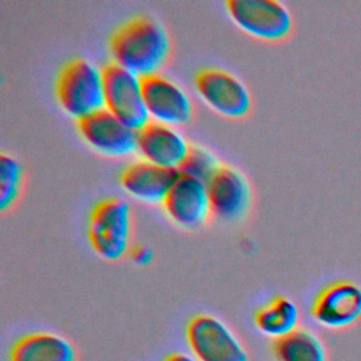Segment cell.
Returning a JSON list of instances; mask_svg holds the SVG:
<instances>
[{"label":"cell","instance_id":"obj_9","mask_svg":"<svg viewBox=\"0 0 361 361\" xmlns=\"http://www.w3.org/2000/svg\"><path fill=\"white\" fill-rule=\"evenodd\" d=\"M212 216L221 223H238L251 207L252 190L248 179L237 168L221 165L207 182Z\"/></svg>","mask_w":361,"mask_h":361},{"label":"cell","instance_id":"obj_11","mask_svg":"<svg viewBox=\"0 0 361 361\" xmlns=\"http://www.w3.org/2000/svg\"><path fill=\"white\" fill-rule=\"evenodd\" d=\"M141 79L145 107L151 121L171 127L183 126L190 121L193 104L180 85L161 73Z\"/></svg>","mask_w":361,"mask_h":361},{"label":"cell","instance_id":"obj_14","mask_svg":"<svg viewBox=\"0 0 361 361\" xmlns=\"http://www.w3.org/2000/svg\"><path fill=\"white\" fill-rule=\"evenodd\" d=\"M179 171L166 169L144 159L128 164L120 173V185L131 197L148 204H162Z\"/></svg>","mask_w":361,"mask_h":361},{"label":"cell","instance_id":"obj_7","mask_svg":"<svg viewBox=\"0 0 361 361\" xmlns=\"http://www.w3.org/2000/svg\"><path fill=\"white\" fill-rule=\"evenodd\" d=\"M195 86L202 100L223 117L243 118L251 110L252 100L248 87L224 69H202L195 76Z\"/></svg>","mask_w":361,"mask_h":361},{"label":"cell","instance_id":"obj_10","mask_svg":"<svg viewBox=\"0 0 361 361\" xmlns=\"http://www.w3.org/2000/svg\"><path fill=\"white\" fill-rule=\"evenodd\" d=\"M313 320L330 330H343L361 319V286L340 279L324 286L310 309Z\"/></svg>","mask_w":361,"mask_h":361},{"label":"cell","instance_id":"obj_3","mask_svg":"<svg viewBox=\"0 0 361 361\" xmlns=\"http://www.w3.org/2000/svg\"><path fill=\"white\" fill-rule=\"evenodd\" d=\"M133 213L121 197H106L94 204L87 223L93 251L107 261H117L131 251Z\"/></svg>","mask_w":361,"mask_h":361},{"label":"cell","instance_id":"obj_1","mask_svg":"<svg viewBox=\"0 0 361 361\" xmlns=\"http://www.w3.org/2000/svg\"><path fill=\"white\" fill-rule=\"evenodd\" d=\"M111 62L145 78L159 73L171 54V37L164 24L151 16H135L110 37Z\"/></svg>","mask_w":361,"mask_h":361},{"label":"cell","instance_id":"obj_13","mask_svg":"<svg viewBox=\"0 0 361 361\" xmlns=\"http://www.w3.org/2000/svg\"><path fill=\"white\" fill-rule=\"evenodd\" d=\"M190 151L185 135L171 126L148 121L137 131V154L140 159L166 169H179Z\"/></svg>","mask_w":361,"mask_h":361},{"label":"cell","instance_id":"obj_15","mask_svg":"<svg viewBox=\"0 0 361 361\" xmlns=\"http://www.w3.org/2000/svg\"><path fill=\"white\" fill-rule=\"evenodd\" d=\"M8 361H76V350L63 336L35 331L21 336L11 345Z\"/></svg>","mask_w":361,"mask_h":361},{"label":"cell","instance_id":"obj_16","mask_svg":"<svg viewBox=\"0 0 361 361\" xmlns=\"http://www.w3.org/2000/svg\"><path fill=\"white\" fill-rule=\"evenodd\" d=\"M254 324L261 334L272 340L281 338L298 329V305L288 296L278 295L255 312Z\"/></svg>","mask_w":361,"mask_h":361},{"label":"cell","instance_id":"obj_2","mask_svg":"<svg viewBox=\"0 0 361 361\" xmlns=\"http://www.w3.org/2000/svg\"><path fill=\"white\" fill-rule=\"evenodd\" d=\"M59 107L76 121L104 109L103 68L86 58L66 62L55 80Z\"/></svg>","mask_w":361,"mask_h":361},{"label":"cell","instance_id":"obj_5","mask_svg":"<svg viewBox=\"0 0 361 361\" xmlns=\"http://www.w3.org/2000/svg\"><path fill=\"white\" fill-rule=\"evenodd\" d=\"M226 8L241 31L262 41H282L293 27L290 11L276 0H228Z\"/></svg>","mask_w":361,"mask_h":361},{"label":"cell","instance_id":"obj_12","mask_svg":"<svg viewBox=\"0 0 361 361\" xmlns=\"http://www.w3.org/2000/svg\"><path fill=\"white\" fill-rule=\"evenodd\" d=\"M168 219L183 230L203 227L212 216L207 183L179 173L162 202Z\"/></svg>","mask_w":361,"mask_h":361},{"label":"cell","instance_id":"obj_21","mask_svg":"<svg viewBox=\"0 0 361 361\" xmlns=\"http://www.w3.org/2000/svg\"><path fill=\"white\" fill-rule=\"evenodd\" d=\"M162 361H196V360L193 355H190L188 353L176 351V353H171L169 355H166Z\"/></svg>","mask_w":361,"mask_h":361},{"label":"cell","instance_id":"obj_4","mask_svg":"<svg viewBox=\"0 0 361 361\" xmlns=\"http://www.w3.org/2000/svg\"><path fill=\"white\" fill-rule=\"evenodd\" d=\"M185 338L196 361H248V351L238 336L209 313L195 314L186 324Z\"/></svg>","mask_w":361,"mask_h":361},{"label":"cell","instance_id":"obj_6","mask_svg":"<svg viewBox=\"0 0 361 361\" xmlns=\"http://www.w3.org/2000/svg\"><path fill=\"white\" fill-rule=\"evenodd\" d=\"M104 109L134 130L142 128L149 120L142 79L114 62L103 66Z\"/></svg>","mask_w":361,"mask_h":361},{"label":"cell","instance_id":"obj_19","mask_svg":"<svg viewBox=\"0 0 361 361\" xmlns=\"http://www.w3.org/2000/svg\"><path fill=\"white\" fill-rule=\"evenodd\" d=\"M221 165L223 164H220L217 157L207 148L200 145H190V151L178 171L179 173L189 175L207 183Z\"/></svg>","mask_w":361,"mask_h":361},{"label":"cell","instance_id":"obj_18","mask_svg":"<svg viewBox=\"0 0 361 361\" xmlns=\"http://www.w3.org/2000/svg\"><path fill=\"white\" fill-rule=\"evenodd\" d=\"M24 183V169L17 158L0 154V210L11 209L21 196Z\"/></svg>","mask_w":361,"mask_h":361},{"label":"cell","instance_id":"obj_17","mask_svg":"<svg viewBox=\"0 0 361 361\" xmlns=\"http://www.w3.org/2000/svg\"><path fill=\"white\" fill-rule=\"evenodd\" d=\"M271 354L274 361H327L323 341L313 331L302 327L272 340Z\"/></svg>","mask_w":361,"mask_h":361},{"label":"cell","instance_id":"obj_20","mask_svg":"<svg viewBox=\"0 0 361 361\" xmlns=\"http://www.w3.org/2000/svg\"><path fill=\"white\" fill-rule=\"evenodd\" d=\"M130 254H131L133 261L135 264H138V265H147L154 258L152 250L149 247H145V245H135V247H133Z\"/></svg>","mask_w":361,"mask_h":361},{"label":"cell","instance_id":"obj_8","mask_svg":"<svg viewBox=\"0 0 361 361\" xmlns=\"http://www.w3.org/2000/svg\"><path fill=\"white\" fill-rule=\"evenodd\" d=\"M76 128L82 140L102 155L121 158L137 152V130L106 109L76 121Z\"/></svg>","mask_w":361,"mask_h":361}]
</instances>
